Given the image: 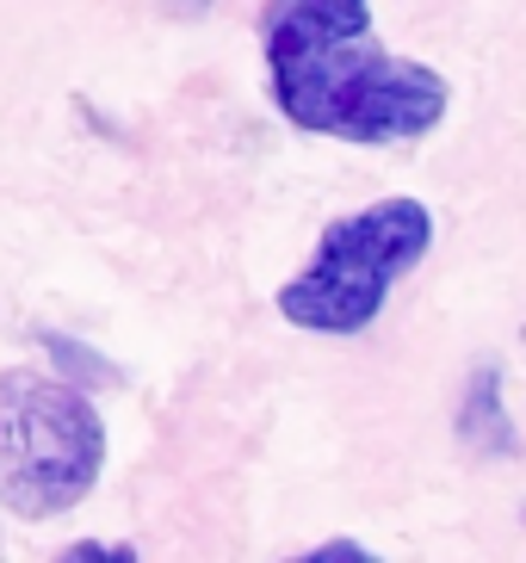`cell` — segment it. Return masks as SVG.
I'll list each match as a JSON object with an SVG mask.
<instances>
[{"label":"cell","instance_id":"cell-5","mask_svg":"<svg viewBox=\"0 0 526 563\" xmlns=\"http://www.w3.org/2000/svg\"><path fill=\"white\" fill-rule=\"evenodd\" d=\"M180 7H211V0H180Z\"/></svg>","mask_w":526,"mask_h":563},{"label":"cell","instance_id":"cell-6","mask_svg":"<svg viewBox=\"0 0 526 563\" xmlns=\"http://www.w3.org/2000/svg\"><path fill=\"white\" fill-rule=\"evenodd\" d=\"M520 341H526V329H520Z\"/></svg>","mask_w":526,"mask_h":563},{"label":"cell","instance_id":"cell-3","mask_svg":"<svg viewBox=\"0 0 526 563\" xmlns=\"http://www.w3.org/2000/svg\"><path fill=\"white\" fill-rule=\"evenodd\" d=\"M106 471V421L94 397L32 365L0 372V508L56 520L81 508Z\"/></svg>","mask_w":526,"mask_h":563},{"label":"cell","instance_id":"cell-2","mask_svg":"<svg viewBox=\"0 0 526 563\" xmlns=\"http://www.w3.org/2000/svg\"><path fill=\"white\" fill-rule=\"evenodd\" d=\"M434 249V211L421 199H379L353 217H335L316 235L310 261L280 285V316L310 334H365L384 316V298Z\"/></svg>","mask_w":526,"mask_h":563},{"label":"cell","instance_id":"cell-4","mask_svg":"<svg viewBox=\"0 0 526 563\" xmlns=\"http://www.w3.org/2000/svg\"><path fill=\"white\" fill-rule=\"evenodd\" d=\"M304 558H372V551H365V545H353V539H329V545L304 551Z\"/></svg>","mask_w":526,"mask_h":563},{"label":"cell","instance_id":"cell-1","mask_svg":"<svg viewBox=\"0 0 526 563\" xmlns=\"http://www.w3.org/2000/svg\"><path fill=\"white\" fill-rule=\"evenodd\" d=\"M261 56L285 124L360 150L415 143L452 106L440 68L379 44L372 0H266Z\"/></svg>","mask_w":526,"mask_h":563}]
</instances>
